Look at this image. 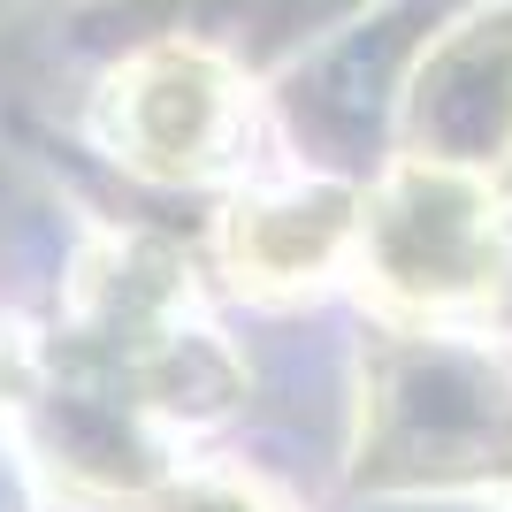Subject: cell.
I'll return each instance as SVG.
<instances>
[{
  "label": "cell",
  "instance_id": "1",
  "mask_svg": "<svg viewBox=\"0 0 512 512\" xmlns=\"http://www.w3.org/2000/svg\"><path fill=\"white\" fill-rule=\"evenodd\" d=\"M344 237H352V214L337 192L260 199V207H237L230 222V268L253 291H291V283H314L344 253Z\"/></svg>",
  "mask_w": 512,
  "mask_h": 512
},
{
  "label": "cell",
  "instance_id": "4",
  "mask_svg": "<svg viewBox=\"0 0 512 512\" xmlns=\"http://www.w3.org/2000/svg\"><path fill=\"white\" fill-rule=\"evenodd\" d=\"M16 390H23V352H16V344H0V413L16 406Z\"/></svg>",
  "mask_w": 512,
  "mask_h": 512
},
{
  "label": "cell",
  "instance_id": "2",
  "mask_svg": "<svg viewBox=\"0 0 512 512\" xmlns=\"http://www.w3.org/2000/svg\"><path fill=\"white\" fill-rule=\"evenodd\" d=\"M214 138H222V85H214V69H199V62L138 69V92H130V161L169 169V176H199Z\"/></svg>",
  "mask_w": 512,
  "mask_h": 512
},
{
  "label": "cell",
  "instance_id": "3",
  "mask_svg": "<svg viewBox=\"0 0 512 512\" xmlns=\"http://www.w3.org/2000/svg\"><path fill=\"white\" fill-rule=\"evenodd\" d=\"M153 512H276V505H260V490H245V482H184Z\"/></svg>",
  "mask_w": 512,
  "mask_h": 512
}]
</instances>
